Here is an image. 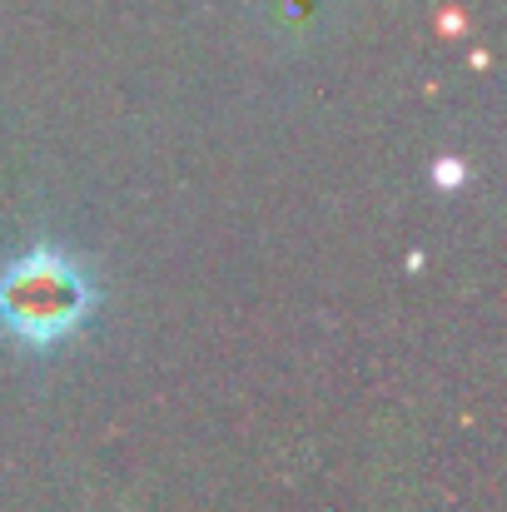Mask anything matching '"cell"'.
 Here are the masks:
<instances>
[{"instance_id":"6da1fadb","label":"cell","mask_w":507,"mask_h":512,"mask_svg":"<svg viewBox=\"0 0 507 512\" xmlns=\"http://www.w3.org/2000/svg\"><path fill=\"white\" fill-rule=\"evenodd\" d=\"M95 314V284L70 254L35 244L0 269V329L20 348H60Z\"/></svg>"}]
</instances>
